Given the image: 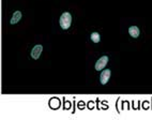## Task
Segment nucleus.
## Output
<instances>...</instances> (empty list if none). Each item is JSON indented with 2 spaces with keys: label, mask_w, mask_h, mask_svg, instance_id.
Masks as SVG:
<instances>
[{
  "label": "nucleus",
  "mask_w": 152,
  "mask_h": 120,
  "mask_svg": "<svg viewBox=\"0 0 152 120\" xmlns=\"http://www.w3.org/2000/svg\"><path fill=\"white\" fill-rule=\"evenodd\" d=\"M42 52H43V46H42L41 44H37V45H35V46H33L32 49H31L30 56H31V58H32V59L37 60V59H39V58H40Z\"/></svg>",
  "instance_id": "3"
},
{
  "label": "nucleus",
  "mask_w": 152,
  "mask_h": 120,
  "mask_svg": "<svg viewBox=\"0 0 152 120\" xmlns=\"http://www.w3.org/2000/svg\"><path fill=\"white\" fill-rule=\"evenodd\" d=\"M22 19V12L20 11H15L13 14H12L11 20H10V24L11 25H15Z\"/></svg>",
  "instance_id": "6"
},
{
  "label": "nucleus",
  "mask_w": 152,
  "mask_h": 120,
  "mask_svg": "<svg viewBox=\"0 0 152 120\" xmlns=\"http://www.w3.org/2000/svg\"><path fill=\"white\" fill-rule=\"evenodd\" d=\"M108 56H102V57H100L98 60H96V62H95V70L96 71H101V70H103L104 68L106 67V64L108 63Z\"/></svg>",
  "instance_id": "2"
},
{
  "label": "nucleus",
  "mask_w": 152,
  "mask_h": 120,
  "mask_svg": "<svg viewBox=\"0 0 152 120\" xmlns=\"http://www.w3.org/2000/svg\"><path fill=\"white\" fill-rule=\"evenodd\" d=\"M71 23H72V15L70 12H63L59 18L60 27L63 30H68L71 27Z\"/></svg>",
  "instance_id": "1"
},
{
  "label": "nucleus",
  "mask_w": 152,
  "mask_h": 120,
  "mask_svg": "<svg viewBox=\"0 0 152 120\" xmlns=\"http://www.w3.org/2000/svg\"><path fill=\"white\" fill-rule=\"evenodd\" d=\"M110 75H111V71L109 69H105L103 71L101 72V75H100V83L102 85H106L108 83L109 78H110Z\"/></svg>",
  "instance_id": "4"
},
{
  "label": "nucleus",
  "mask_w": 152,
  "mask_h": 120,
  "mask_svg": "<svg viewBox=\"0 0 152 120\" xmlns=\"http://www.w3.org/2000/svg\"><path fill=\"white\" fill-rule=\"evenodd\" d=\"M128 32L132 38L137 39L139 37V34H140V30H139V28L137 27V26H131V27L129 28Z\"/></svg>",
  "instance_id": "5"
},
{
  "label": "nucleus",
  "mask_w": 152,
  "mask_h": 120,
  "mask_svg": "<svg viewBox=\"0 0 152 120\" xmlns=\"http://www.w3.org/2000/svg\"><path fill=\"white\" fill-rule=\"evenodd\" d=\"M90 39H91V41L94 42V43H99L101 40V36H100V33L99 32H92L91 34H90Z\"/></svg>",
  "instance_id": "7"
}]
</instances>
